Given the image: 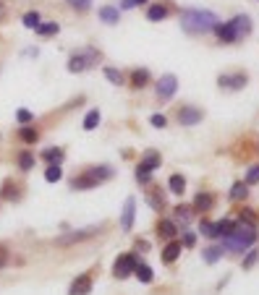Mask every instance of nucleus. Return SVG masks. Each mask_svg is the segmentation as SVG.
I'll return each mask as SVG.
<instances>
[{"label":"nucleus","mask_w":259,"mask_h":295,"mask_svg":"<svg viewBox=\"0 0 259 295\" xmlns=\"http://www.w3.org/2000/svg\"><path fill=\"white\" fill-rule=\"evenodd\" d=\"M220 24V18L215 16L212 11L207 8H186L181 13V27L186 34H194V37H202V34H209L215 32V27Z\"/></svg>","instance_id":"1"},{"label":"nucleus","mask_w":259,"mask_h":295,"mask_svg":"<svg viewBox=\"0 0 259 295\" xmlns=\"http://www.w3.org/2000/svg\"><path fill=\"white\" fill-rule=\"evenodd\" d=\"M254 240H256V228H254V225L241 222V225H236V228H233L230 235L223 238V251H236V254L246 251V248L254 245Z\"/></svg>","instance_id":"2"},{"label":"nucleus","mask_w":259,"mask_h":295,"mask_svg":"<svg viewBox=\"0 0 259 295\" xmlns=\"http://www.w3.org/2000/svg\"><path fill=\"white\" fill-rule=\"evenodd\" d=\"M95 60H100V53L95 47H84V50H79V53H74L68 58V71L71 73H81V71H86V68H92Z\"/></svg>","instance_id":"3"},{"label":"nucleus","mask_w":259,"mask_h":295,"mask_svg":"<svg viewBox=\"0 0 259 295\" xmlns=\"http://www.w3.org/2000/svg\"><path fill=\"white\" fill-rule=\"evenodd\" d=\"M160 162H162L160 152L149 149V152L142 157V162L136 165V180H139V183H149V175H152V173L160 167Z\"/></svg>","instance_id":"4"},{"label":"nucleus","mask_w":259,"mask_h":295,"mask_svg":"<svg viewBox=\"0 0 259 295\" xmlns=\"http://www.w3.org/2000/svg\"><path fill=\"white\" fill-rule=\"evenodd\" d=\"M136 264H139L136 254H123V256H118L115 264H113V275H115L118 280L131 277V275H134V269H136Z\"/></svg>","instance_id":"5"},{"label":"nucleus","mask_w":259,"mask_h":295,"mask_svg":"<svg viewBox=\"0 0 259 295\" xmlns=\"http://www.w3.org/2000/svg\"><path fill=\"white\" fill-rule=\"evenodd\" d=\"M176 92H178V79L173 76V73H165V76L157 79V100L160 102L173 100V94H176Z\"/></svg>","instance_id":"6"},{"label":"nucleus","mask_w":259,"mask_h":295,"mask_svg":"<svg viewBox=\"0 0 259 295\" xmlns=\"http://www.w3.org/2000/svg\"><path fill=\"white\" fill-rule=\"evenodd\" d=\"M228 27H230L236 42H239V39H244V37L251 34V18H249V16H233V18L228 21Z\"/></svg>","instance_id":"7"},{"label":"nucleus","mask_w":259,"mask_h":295,"mask_svg":"<svg viewBox=\"0 0 259 295\" xmlns=\"http://www.w3.org/2000/svg\"><path fill=\"white\" fill-rule=\"evenodd\" d=\"M97 233H100V228H84V230H74V233H66V235H60V238H58V245L81 243V240L92 238V235H97Z\"/></svg>","instance_id":"8"},{"label":"nucleus","mask_w":259,"mask_h":295,"mask_svg":"<svg viewBox=\"0 0 259 295\" xmlns=\"http://www.w3.org/2000/svg\"><path fill=\"white\" fill-rule=\"evenodd\" d=\"M204 118V112L202 110H197V107H191V105H186V107H181L178 110V123L181 126H186V128H191V126H199V120Z\"/></svg>","instance_id":"9"},{"label":"nucleus","mask_w":259,"mask_h":295,"mask_svg":"<svg viewBox=\"0 0 259 295\" xmlns=\"http://www.w3.org/2000/svg\"><path fill=\"white\" fill-rule=\"evenodd\" d=\"M92 292V275L89 272H84V275H79L71 287H68V295H89Z\"/></svg>","instance_id":"10"},{"label":"nucleus","mask_w":259,"mask_h":295,"mask_svg":"<svg viewBox=\"0 0 259 295\" xmlns=\"http://www.w3.org/2000/svg\"><path fill=\"white\" fill-rule=\"evenodd\" d=\"M218 84L223 86V89H244L246 86V73H223L220 79H218Z\"/></svg>","instance_id":"11"},{"label":"nucleus","mask_w":259,"mask_h":295,"mask_svg":"<svg viewBox=\"0 0 259 295\" xmlns=\"http://www.w3.org/2000/svg\"><path fill=\"white\" fill-rule=\"evenodd\" d=\"M134 214H136V199L128 196L126 199V207H123V217H121V228L123 230H131L134 228Z\"/></svg>","instance_id":"12"},{"label":"nucleus","mask_w":259,"mask_h":295,"mask_svg":"<svg viewBox=\"0 0 259 295\" xmlns=\"http://www.w3.org/2000/svg\"><path fill=\"white\" fill-rule=\"evenodd\" d=\"M215 207V196L207 193V191H199L197 196H194V207L191 209H197V212H209Z\"/></svg>","instance_id":"13"},{"label":"nucleus","mask_w":259,"mask_h":295,"mask_svg":"<svg viewBox=\"0 0 259 295\" xmlns=\"http://www.w3.org/2000/svg\"><path fill=\"white\" fill-rule=\"evenodd\" d=\"M71 188H74V191H89V188H97V180H95L89 173H84V175L71 178Z\"/></svg>","instance_id":"14"},{"label":"nucleus","mask_w":259,"mask_h":295,"mask_svg":"<svg viewBox=\"0 0 259 295\" xmlns=\"http://www.w3.org/2000/svg\"><path fill=\"white\" fill-rule=\"evenodd\" d=\"M181 251H183L181 240H170V243L165 245V251H162V261H165V264H173V261H178Z\"/></svg>","instance_id":"15"},{"label":"nucleus","mask_w":259,"mask_h":295,"mask_svg":"<svg viewBox=\"0 0 259 295\" xmlns=\"http://www.w3.org/2000/svg\"><path fill=\"white\" fill-rule=\"evenodd\" d=\"M89 173L97 183H105V180H110L113 175H115V167H110V165H97V167H92V170H86Z\"/></svg>","instance_id":"16"},{"label":"nucleus","mask_w":259,"mask_h":295,"mask_svg":"<svg viewBox=\"0 0 259 295\" xmlns=\"http://www.w3.org/2000/svg\"><path fill=\"white\" fill-rule=\"evenodd\" d=\"M100 21H102V24H118V21H121V8L102 6L100 8Z\"/></svg>","instance_id":"17"},{"label":"nucleus","mask_w":259,"mask_h":295,"mask_svg":"<svg viewBox=\"0 0 259 295\" xmlns=\"http://www.w3.org/2000/svg\"><path fill=\"white\" fill-rule=\"evenodd\" d=\"M149 81H152V76H149L147 68H136V71L131 73V86H134V89H144Z\"/></svg>","instance_id":"18"},{"label":"nucleus","mask_w":259,"mask_h":295,"mask_svg":"<svg viewBox=\"0 0 259 295\" xmlns=\"http://www.w3.org/2000/svg\"><path fill=\"white\" fill-rule=\"evenodd\" d=\"M168 186H170V191H173V193H178V196H181V193L186 191V178H183L181 173H173V175H170V180H168Z\"/></svg>","instance_id":"19"},{"label":"nucleus","mask_w":259,"mask_h":295,"mask_svg":"<svg viewBox=\"0 0 259 295\" xmlns=\"http://www.w3.org/2000/svg\"><path fill=\"white\" fill-rule=\"evenodd\" d=\"M202 256H204L207 264H218L220 256H223V248H220V245H207L204 251H202Z\"/></svg>","instance_id":"20"},{"label":"nucleus","mask_w":259,"mask_h":295,"mask_svg":"<svg viewBox=\"0 0 259 295\" xmlns=\"http://www.w3.org/2000/svg\"><path fill=\"white\" fill-rule=\"evenodd\" d=\"M134 275H136V280L139 282H144V285H149L155 280V275H152V269H149L147 264H136V269H134Z\"/></svg>","instance_id":"21"},{"label":"nucleus","mask_w":259,"mask_h":295,"mask_svg":"<svg viewBox=\"0 0 259 295\" xmlns=\"http://www.w3.org/2000/svg\"><path fill=\"white\" fill-rule=\"evenodd\" d=\"M42 157H45V160H48L50 165H60V162H63V157H66V154H63V149L53 146V149H45V152H42Z\"/></svg>","instance_id":"22"},{"label":"nucleus","mask_w":259,"mask_h":295,"mask_svg":"<svg viewBox=\"0 0 259 295\" xmlns=\"http://www.w3.org/2000/svg\"><path fill=\"white\" fill-rule=\"evenodd\" d=\"M97 126H100V110L95 107V110L86 112V118H84V131H95Z\"/></svg>","instance_id":"23"},{"label":"nucleus","mask_w":259,"mask_h":295,"mask_svg":"<svg viewBox=\"0 0 259 295\" xmlns=\"http://www.w3.org/2000/svg\"><path fill=\"white\" fill-rule=\"evenodd\" d=\"M233 228H236V222H233V219H220V222H215V230H218V238L230 235V233H233Z\"/></svg>","instance_id":"24"},{"label":"nucleus","mask_w":259,"mask_h":295,"mask_svg":"<svg viewBox=\"0 0 259 295\" xmlns=\"http://www.w3.org/2000/svg\"><path fill=\"white\" fill-rule=\"evenodd\" d=\"M157 233L162 235V238H173L178 233V228H176V222H170V219H162L160 222V228H157Z\"/></svg>","instance_id":"25"},{"label":"nucleus","mask_w":259,"mask_h":295,"mask_svg":"<svg viewBox=\"0 0 259 295\" xmlns=\"http://www.w3.org/2000/svg\"><path fill=\"white\" fill-rule=\"evenodd\" d=\"M246 196H249L246 183H233V188H230V199H233V201H244Z\"/></svg>","instance_id":"26"},{"label":"nucleus","mask_w":259,"mask_h":295,"mask_svg":"<svg viewBox=\"0 0 259 295\" xmlns=\"http://www.w3.org/2000/svg\"><path fill=\"white\" fill-rule=\"evenodd\" d=\"M168 16V8L165 6H152V8H147V18L149 21H162Z\"/></svg>","instance_id":"27"},{"label":"nucleus","mask_w":259,"mask_h":295,"mask_svg":"<svg viewBox=\"0 0 259 295\" xmlns=\"http://www.w3.org/2000/svg\"><path fill=\"white\" fill-rule=\"evenodd\" d=\"M18 136H21V141H24V144H34V141H37V131L29 128V126H21V128H18Z\"/></svg>","instance_id":"28"},{"label":"nucleus","mask_w":259,"mask_h":295,"mask_svg":"<svg viewBox=\"0 0 259 295\" xmlns=\"http://www.w3.org/2000/svg\"><path fill=\"white\" fill-rule=\"evenodd\" d=\"M105 79L110 81V84H115V86H123V73L121 71H115V68H105Z\"/></svg>","instance_id":"29"},{"label":"nucleus","mask_w":259,"mask_h":295,"mask_svg":"<svg viewBox=\"0 0 259 295\" xmlns=\"http://www.w3.org/2000/svg\"><path fill=\"white\" fill-rule=\"evenodd\" d=\"M60 178H63V170H60V165H50V167L45 170V180H48V183H58Z\"/></svg>","instance_id":"30"},{"label":"nucleus","mask_w":259,"mask_h":295,"mask_svg":"<svg viewBox=\"0 0 259 295\" xmlns=\"http://www.w3.org/2000/svg\"><path fill=\"white\" fill-rule=\"evenodd\" d=\"M34 32H37V34H42V37H53V34H58V32H60V27L53 21V24H39Z\"/></svg>","instance_id":"31"},{"label":"nucleus","mask_w":259,"mask_h":295,"mask_svg":"<svg viewBox=\"0 0 259 295\" xmlns=\"http://www.w3.org/2000/svg\"><path fill=\"white\" fill-rule=\"evenodd\" d=\"M18 167H21V170H32V167H34V154H32V152H21Z\"/></svg>","instance_id":"32"},{"label":"nucleus","mask_w":259,"mask_h":295,"mask_svg":"<svg viewBox=\"0 0 259 295\" xmlns=\"http://www.w3.org/2000/svg\"><path fill=\"white\" fill-rule=\"evenodd\" d=\"M24 27H27V29H37V27H39V13H37V11H32V13L24 16Z\"/></svg>","instance_id":"33"},{"label":"nucleus","mask_w":259,"mask_h":295,"mask_svg":"<svg viewBox=\"0 0 259 295\" xmlns=\"http://www.w3.org/2000/svg\"><path fill=\"white\" fill-rule=\"evenodd\" d=\"M254 183H259V165H251L246 170V186H254Z\"/></svg>","instance_id":"34"},{"label":"nucleus","mask_w":259,"mask_h":295,"mask_svg":"<svg viewBox=\"0 0 259 295\" xmlns=\"http://www.w3.org/2000/svg\"><path fill=\"white\" fill-rule=\"evenodd\" d=\"M66 3L74 8V11H89L92 6V0H66Z\"/></svg>","instance_id":"35"},{"label":"nucleus","mask_w":259,"mask_h":295,"mask_svg":"<svg viewBox=\"0 0 259 295\" xmlns=\"http://www.w3.org/2000/svg\"><path fill=\"white\" fill-rule=\"evenodd\" d=\"M16 120H18L21 126H27V123H32V120H34V115H32L29 110H24V107H21V110L16 112Z\"/></svg>","instance_id":"36"},{"label":"nucleus","mask_w":259,"mask_h":295,"mask_svg":"<svg viewBox=\"0 0 259 295\" xmlns=\"http://www.w3.org/2000/svg\"><path fill=\"white\" fill-rule=\"evenodd\" d=\"M202 235H207V238H218V230H215V222H202Z\"/></svg>","instance_id":"37"},{"label":"nucleus","mask_w":259,"mask_h":295,"mask_svg":"<svg viewBox=\"0 0 259 295\" xmlns=\"http://www.w3.org/2000/svg\"><path fill=\"white\" fill-rule=\"evenodd\" d=\"M256 259H259V251H249L246 259H244V269H251L256 264Z\"/></svg>","instance_id":"38"},{"label":"nucleus","mask_w":259,"mask_h":295,"mask_svg":"<svg viewBox=\"0 0 259 295\" xmlns=\"http://www.w3.org/2000/svg\"><path fill=\"white\" fill-rule=\"evenodd\" d=\"M176 214H178L183 222H189V219H191V207H186V204H181V207L176 209Z\"/></svg>","instance_id":"39"},{"label":"nucleus","mask_w":259,"mask_h":295,"mask_svg":"<svg viewBox=\"0 0 259 295\" xmlns=\"http://www.w3.org/2000/svg\"><path fill=\"white\" fill-rule=\"evenodd\" d=\"M149 123H152L155 128H165V123H168V120H165V115H160V112H157V115L149 118Z\"/></svg>","instance_id":"40"},{"label":"nucleus","mask_w":259,"mask_h":295,"mask_svg":"<svg viewBox=\"0 0 259 295\" xmlns=\"http://www.w3.org/2000/svg\"><path fill=\"white\" fill-rule=\"evenodd\" d=\"M241 222L254 225V228H256V214H254V212H241Z\"/></svg>","instance_id":"41"},{"label":"nucleus","mask_w":259,"mask_h":295,"mask_svg":"<svg viewBox=\"0 0 259 295\" xmlns=\"http://www.w3.org/2000/svg\"><path fill=\"white\" fill-rule=\"evenodd\" d=\"M194 243H197V235H194V233H183L181 245H194Z\"/></svg>","instance_id":"42"},{"label":"nucleus","mask_w":259,"mask_h":295,"mask_svg":"<svg viewBox=\"0 0 259 295\" xmlns=\"http://www.w3.org/2000/svg\"><path fill=\"white\" fill-rule=\"evenodd\" d=\"M147 201H149V204H152V207H155V209H160V207H162V199H160V196H149Z\"/></svg>","instance_id":"43"},{"label":"nucleus","mask_w":259,"mask_h":295,"mask_svg":"<svg viewBox=\"0 0 259 295\" xmlns=\"http://www.w3.org/2000/svg\"><path fill=\"white\" fill-rule=\"evenodd\" d=\"M134 6H136L134 0H123V6H121V8H134Z\"/></svg>","instance_id":"44"},{"label":"nucleus","mask_w":259,"mask_h":295,"mask_svg":"<svg viewBox=\"0 0 259 295\" xmlns=\"http://www.w3.org/2000/svg\"><path fill=\"white\" fill-rule=\"evenodd\" d=\"M6 18V3H0V21Z\"/></svg>","instance_id":"45"},{"label":"nucleus","mask_w":259,"mask_h":295,"mask_svg":"<svg viewBox=\"0 0 259 295\" xmlns=\"http://www.w3.org/2000/svg\"><path fill=\"white\" fill-rule=\"evenodd\" d=\"M134 3H136V6H144V3H147V0H134Z\"/></svg>","instance_id":"46"}]
</instances>
